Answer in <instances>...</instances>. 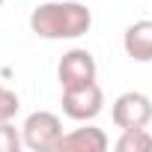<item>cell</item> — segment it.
<instances>
[{"label": "cell", "instance_id": "1", "mask_svg": "<svg viewBox=\"0 0 152 152\" xmlns=\"http://www.w3.org/2000/svg\"><path fill=\"white\" fill-rule=\"evenodd\" d=\"M93 27V12L78 0H45L30 12V30L39 39H81Z\"/></svg>", "mask_w": 152, "mask_h": 152}, {"label": "cell", "instance_id": "2", "mask_svg": "<svg viewBox=\"0 0 152 152\" xmlns=\"http://www.w3.org/2000/svg\"><path fill=\"white\" fill-rule=\"evenodd\" d=\"M21 137L30 152H54L63 140V122L51 110H33L21 125Z\"/></svg>", "mask_w": 152, "mask_h": 152}, {"label": "cell", "instance_id": "3", "mask_svg": "<svg viewBox=\"0 0 152 152\" xmlns=\"http://www.w3.org/2000/svg\"><path fill=\"white\" fill-rule=\"evenodd\" d=\"M63 113L75 122H93L102 110H104V93L102 87L93 84H81V87H66L63 90Z\"/></svg>", "mask_w": 152, "mask_h": 152}, {"label": "cell", "instance_id": "4", "mask_svg": "<svg viewBox=\"0 0 152 152\" xmlns=\"http://www.w3.org/2000/svg\"><path fill=\"white\" fill-rule=\"evenodd\" d=\"M110 119L116 128H146L152 122V99L140 90H128L113 99Z\"/></svg>", "mask_w": 152, "mask_h": 152}, {"label": "cell", "instance_id": "5", "mask_svg": "<svg viewBox=\"0 0 152 152\" xmlns=\"http://www.w3.org/2000/svg\"><path fill=\"white\" fill-rule=\"evenodd\" d=\"M99 75V66H96V57L87 51V48H72L60 57L57 63V81L60 87H81V84H93Z\"/></svg>", "mask_w": 152, "mask_h": 152}, {"label": "cell", "instance_id": "6", "mask_svg": "<svg viewBox=\"0 0 152 152\" xmlns=\"http://www.w3.org/2000/svg\"><path fill=\"white\" fill-rule=\"evenodd\" d=\"M107 146H110V140H107L104 128L87 122L84 128H72L69 134H63L57 152H104Z\"/></svg>", "mask_w": 152, "mask_h": 152}, {"label": "cell", "instance_id": "7", "mask_svg": "<svg viewBox=\"0 0 152 152\" xmlns=\"http://www.w3.org/2000/svg\"><path fill=\"white\" fill-rule=\"evenodd\" d=\"M122 48L134 63H152V21H134L122 33Z\"/></svg>", "mask_w": 152, "mask_h": 152}, {"label": "cell", "instance_id": "8", "mask_svg": "<svg viewBox=\"0 0 152 152\" xmlns=\"http://www.w3.org/2000/svg\"><path fill=\"white\" fill-rule=\"evenodd\" d=\"M113 146L116 152H152V134L149 128H122Z\"/></svg>", "mask_w": 152, "mask_h": 152}, {"label": "cell", "instance_id": "9", "mask_svg": "<svg viewBox=\"0 0 152 152\" xmlns=\"http://www.w3.org/2000/svg\"><path fill=\"white\" fill-rule=\"evenodd\" d=\"M24 146L21 128L12 125V119H0V152H18Z\"/></svg>", "mask_w": 152, "mask_h": 152}, {"label": "cell", "instance_id": "10", "mask_svg": "<svg viewBox=\"0 0 152 152\" xmlns=\"http://www.w3.org/2000/svg\"><path fill=\"white\" fill-rule=\"evenodd\" d=\"M18 107H21V99L15 96V90L0 84V119H12L18 113Z\"/></svg>", "mask_w": 152, "mask_h": 152}, {"label": "cell", "instance_id": "11", "mask_svg": "<svg viewBox=\"0 0 152 152\" xmlns=\"http://www.w3.org/2000/svg\"><path fill=\"white\" fill-rule=\"evenodd\" d=\"M0 6H3V0H0Z\"/></svg>", "mask_w": 152, "mask_h": 152}]
</instances>
